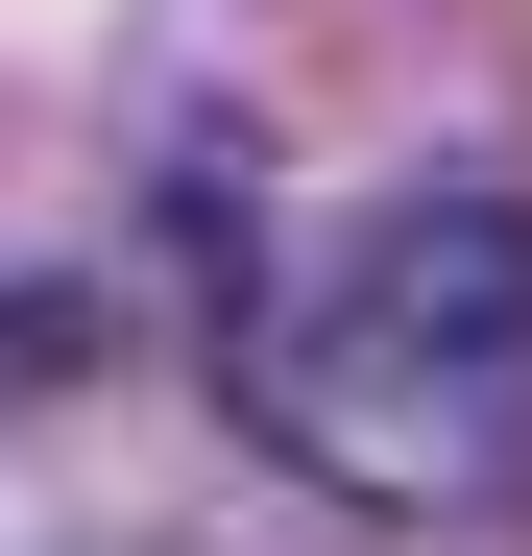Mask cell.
<instances>
[{
  "instance_id": "obj_1",
  "label": "cell",
  "mask_w": 532,
  "mask_h": 556,
  "mask_svg": "<svg viewBox=\"0 0 532 556\" xmlns=\"http://www.w3.org/2000/svg\"><path fill=\"white\" fill-rule=\"evenodd\" d=\"M218 388L266 412V459L388 532H484L532 508V194H388L364 242H315L242 315Z\"/></svg>"
}]
</instances>
